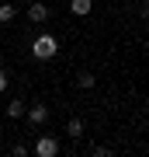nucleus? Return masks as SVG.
Returning <instances> with one entry per match:
<instances>
[{"label":"nucleus","mask_w":149,"mask_h":157,"mask_svg":"<svg viewBox=\"0 0 149 157\" xmlns=\"http://www.w3.org/2000/svg\"><path fill=\"white\" fill-rule=\"evenodd\" d=\"M55 52H59V42H55V35H38V39H35L31 42V56L35 59H52L55 56Z\"/></svg>","instance_id":"nucleus-1"},{"label":"nucleus","mask_w":149,"mask_h":157,"mask_svg":"<svg viewBox=\"0 0 149 157\" xmlns=\"http://www.w3.org/2000/svg\"><path fill=\"white\" fill-rule=\"evenodd\" d=\"M35 154H38V157H55V154H59V140H55V136H38Z\"/></svg>","instance_id":"nucleus-2"},{"label":"nucleus","mask_w":149,"mask_h":157,"mask_svg":"<svg viewBox=\"0 0 149 157\" xmlns=\"http://www.w3.org/2000/svg\"><path fill=\"white\" fill-rule=\"evenodd\" d=\"M45 119H49V108H45V105H31V108H28V122H31V126H42Z\"/></svg>","instance_id":"nucleus-3"},{"label":"nucleus","mask_w":149,"mask_h":157,"mask_svg":"<svg viewBox=\"0 0 149 157\" xmlns=\"http://www.w3.org/2000/svg\"><path fill=\"white\" fill-rule=\"evenodd\" d=\"M28 21H35V25L49 21V7H45V4H31V7H28Z\"/></svg>","instance_id":"nucleus-4"},{"label":"nucleus","mask_w":149,"mask_h":157,"mask_svg":"<svg viewBox=\"0 0 149 157\" xmlns=\"http://www.w3.org/2000/svg\"><path fill=\"white\" fill-rule=\"evenodd\" d=\"M69 11L76 17H87L90 11H94V0H69Z\"/></svg>","instance_id":"nucleus-5"},{"label":"nucleus","mask_w":149,"mask_h":157,"mask_svg":"<svg viewBox=\"0 0 149 157\" xmlns=\"http://www.w3.org/2000/svg\"><path fill=\"white\" fill-rule=\"evenodd\" d=\"M66 133L73 136V140H80V136H83V119H69V122H66Z\"/></svg>","instance_id":"nucleus-6"},{"label":"nucleus","mask_w":149,"mask_h":157,"mask_svg":"<svg viewBox=\"0 0 149 157\" xmlns=\"http://www.w3.org/2000/svg\"><path fill=\"white\" fill-rule=\"evenodd\" d=\"M14 14H17V11H14V4H0V25H11V21H14Z\"/></svg>","instance_id":"nucleus-7"},{"label":"nucleus","mask_w":149,"mask_h":157,"mask_svg":"<svg viewBox=\"0 0 149 157\" xmlns=\"http://www.w3.org/2000/svg\"><path fill=\"white\" fill-rule=\"evenodd\" d=\"M7 115H11V119H21L24 115V101H11V105H7Z\"/></svg>","instance_id":"nucleus-8"},{"label":"nucleus","mask_w":149,"mask_h":157,"mask_svg":"<svg viewBox=\"0 0 149 157\" xmlns=\"http://www.w3.org/2000/svg\"><path fill=\"white\" fill-rule=\"evenodd\" d=\"M76 87H83V91L94 87V73H80V77H76Z\"/></svg>","instance_id":"nucleus-9"},{"label":"nucleus","mask_w":149,"mask_h":157,"mask_svg":"<svg viewBox=\"0 0 149 157\" xmlns=\"http://www.w3.org/2000/svg\"><path fill=\"white\" fill-rule=\"evenodd\" d=\"M11 154H14V157H28V147H24V143H17V147H14Z\"/></svg>","instance_id":"nucleus-10"},{"label":"nucleus","mask_w":149,"mask_h":157,"mask_svg":"<svg viewBox=\"0 0 149 157\" xmlns=\"http://www.w3.org/2000/svg\"><path fill=\"white\" fill-rule=\"evenodd\" d=\"M0 91H7V73L0 70Z\"/></svg>","instance_id":"nucleus-11"},{"label":"nucleus","mask_w":149,"mask_h":157,"mask_svg":"<svg viewBox=\"0 0 149 157\" xmlns=\"http://www.w3.org/2000/svg\"><path fill=\"white\" fill-rule=\"evenodd\" d=\"M139 14H142V21H149V4L142 7V11H139Z\"/></svg>","instance_id":"nucleus-12"}]
</instances>
